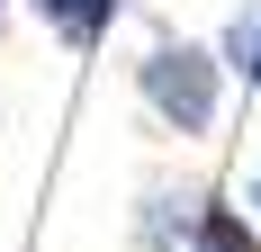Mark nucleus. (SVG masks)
Masks as SVG:
<instances>
[{
	"mask_svg": "<svg viewBox=\"0 0 261 252\" xmlns=\"http://www.w3.org/2000/svg\"><path fill=\"white\" fill-rule=\"evenodd\" d=\"M225 54L198 45V36H153V45L135 54V99L162 135H180V144H207L216 117H225Z\"/></svg>",
	"mask_w": 261,
	"mask_h": 252,
	"instance_id": "f257e3e1",
	"label": "nucleus"
},
{
	"mask_svg": "<svg viewBox=\"0 0 261 252\" xmlns=\"http://www.w3.org/2000/svg\"><path fill=\"white\" fill-rule=\"evenodd\" d=\"M9 9H18V0H0V27H9Z\"/></svg>",
	"mask_w": 261,
	"mask_h": 252,
	"instance_id": "423d86ee",
	"label": "nucleus"
},
{
	"mask_svg": "<svg viewBox=\"0 0 261 252\" xmlns=\"http://www.w3.org/2000/svg\"><path fill=\"white\" fill-rule=\"evenodd\" d=\"M27 9H36V27H45L63 54H99L108 27L126 18V0H27Z\"/></svg>",
	"mask_w": 261,
	"mask_h": 252,
	"instance_id": "7ed1b4c3",
	"label": "nucleus"
},
{
	"mask_svg": "<svg viewBox=\"0 0 261 252\" xmlns=\"http://www.w3.org/2000/svg\"><path fill=\"white\" fill-rule=\"evenodd\" d=\"M135 243L144 252H261V225L252 207H225L207 180H144Z\"/></svg>",
	"mask_w": 261,
	"mask_h": 252,
	"instance_id": "f03ea898",
	"label": "nucleus"
},
{
	"mask_svg": "<svg viewBox=\"0 0 261 252\" xmlns=\"http://www.w3.org/2000/svg\"><path fill=\"white\" fill-rule=\"evenodd\" d=\"M216 54H225V72H234L243 90L261 99V0H243L234 18H225V36H216Z\"/></svg>",
	"mask_w": 261,
	"mask_h": 252,
	"instance_id": "20e7f679",
	"label": "nucleus"
},
{
	"mask_svg": "<svg viewBox=\"0 0 261 252\" xmlns=\"http://www.w3.org/2000/svg\"><path fill=\"white\" fill-rule=\"evenodd\" d=\"M252 225H261V180H252Z\"/></svg>",
	"mask_w": 261,
	"mask_h": 252,
	"instance_id": "39448f33",
	"label": "nucleus"
}]
</instances>
